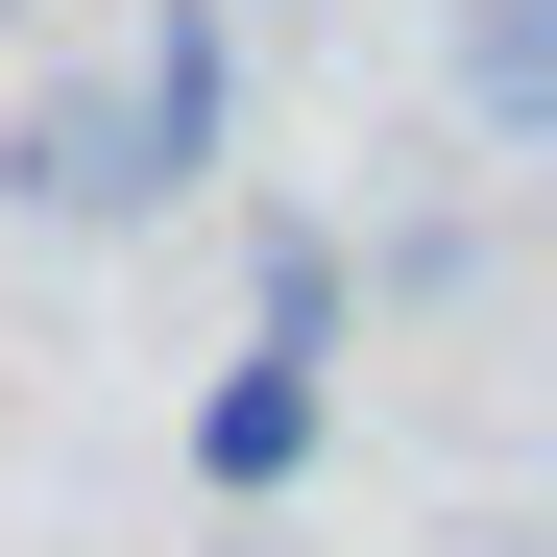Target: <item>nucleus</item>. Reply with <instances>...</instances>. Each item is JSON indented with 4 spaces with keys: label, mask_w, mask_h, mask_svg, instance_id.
<instances>
[{
    "label": "nucleus",
    "mask_w": 557,
    "mask_h": 557,
    "mask_svg": "<svg viewBox=\"0 0 557 557\" xmlns=\"http://www.w3.org/2000/svg\"><path fill=\"white\" fill-rule=\"evenodd\" d=\"M0 219H49V243H98V219H146V146H122V73H25V122H0Z\"/></svg>",
    "instance_id": "f03ea898"
},
{
    "label": "nucleus",
    "mask_w": 557,
    "mask_h": 557,
    "mask_svg": "<svg viewBox=\"0 0 557 557\" xmlns=\"http://www.w3.org/2000/svg\"><path fill=\"white\" fill-rule=\"evenodd\" d=\"M98 73H122V146H146V219H195L219 170H243V25H219V0H146V25H122Z\"/></svg>",
    "instance_id": "f257e3e1"
},
{
    "label": "nucleus",
    "mask_w": 557,
    "mask_h": 557,
    "mask_svg": "<svg viewBox=\"0 0 557 557\" xmlns=\"http://www.w3.org/2000/svg\"><path fill=\"white\" fill-rule=\"evenodd\" d=\"M315 436H339V339H243V388L195 412V460H219V485H292Z\"/></svg>",
    "instance_id": "7ed1b4c3"
},
{
    "label": "nucleus",
    "mask_w": 557,
    "mask_h": 557,
    "mask_svg": "<svg viewBox=\"0 0 557 557\" xmlns=\"http://www.w3.org/2000/svg\"><path fill=\"white\" fill-rule=\"evenodd\" d=\"M460 146L485 170L557 146V0H460Z\"/></svg>",
    "instance_id": "20e7f679"
}]
</instances>
